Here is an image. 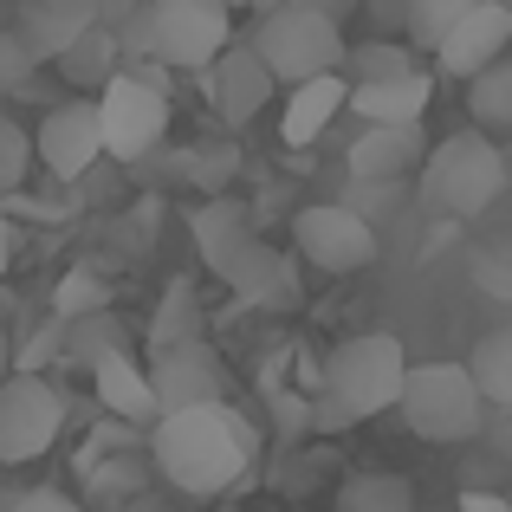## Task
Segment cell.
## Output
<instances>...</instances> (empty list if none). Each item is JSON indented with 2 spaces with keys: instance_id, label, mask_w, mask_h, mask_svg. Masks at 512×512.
Wrapping results in <instances>:
<instances>
[{
  "instance_id": "obj_15",
  "label": "cell",
  "mask_w": 512,
  "mask_h": 512,
  "mask_svg": "<svg viewBox=\"0 0 512 512\" xmlns=\"http://www.w3.org/2000/svg\"><path fill=\"white\" fill-rule=\"evenodd\" d=\"M188 234H195L201 260H208V273L221 279V286L240 273V260H247V253L260 247V234H253V214H247V201H234V195H214V201H201V208H195V221H188Z\"/></svg>"
},
{
  "instance_id": "obj_28",
  "label": "cell",
  "mask_w": 512,
  "mask_h": 512,
  "mask_svg": "<svg viewBox=\"0 0 512 512\" xmlns=\"http://www.w3.org/2000/svg\"><path fill=\"white\" fill-rule=\"evenodd\" d=\"M91 312H111V286H104L98 273H85V266H72V273L59 279V292H52V318L78 325V318H91Z\"/></svg>"
},
{
  "instance_id": "obj_29",
  "label": "cell",
  "mask_w": 512,
  "mask_h": 512,
  "mask_svg": "<svg viewBox=\"0 0 512 512\" xmlns=\"http://www.w3.org/2000/svg\"><path fill=\"white\" fill-rule=\"evenodd\" d=\"M188 338H201V331H195V286H188V279H175V286L163 292L156 325H150V344L169 350V344H188Z\"/></svg>"
},
{
  "instance_id": "obj_19",
  "label": "cell",
  "mask_w": 512,
  "mask_h": 512,
  "mask_svg": "<svg viewBox=\"0 0 512 512\" xmlns=\"http://www.w3.org/2000/svg\"><path fill=\"white\" fill-rule=\"evenodd\" d=\"M338 111H350V78L344 72L312 78V85H292L286 104H279V137H286L292 150H305V143H318L331 130Z\"/></svg>"
},
{
  "instance_id": "obj_16",
  "label": "cell",
  "mask_w": 512,
  "mask_h": 512,
  "mask_svg": "<svg viewBox=\"0 0 512 512\" xmlns=\"http://www.w3.org/2000/svg\"><path fill=\"white\" fill-rule=\"evenodd\" d=\"M415 163H428L422 130H402V124H363L357 143L344 150L350 182H370V188H396L402 175H415Z\"/></svg>"
},
{
  "instance_id": "obj_23",
  "label": "cell",
  "mask_w": 512,
  "mask_h": 512,
  "mask_svg": "<svg viewBox=\"0 0 512 512\" xmlns=\"http://www.w3.org/2000/svg\"><path fill=\"white\" fill-rule=\"evenodd\" d=\"M474 7H487V0H409V7H402L409 46H415V52H441V39H448Z\"/></svg>"
},
{
  "instance_id": "obj_37",
  "label": "cell",
  "mask_w": 512,
  "mask_h": 512,
  "mask_svg": "<svg viewBox=\"0 0 512 512\" xmlns=\"http://www.w3.org/2000/svg\"><path fill=\"white\" fill-rule=\"evenodd\" d=\"M454 512H512V500H506V493H461Z\"/></svg>"
},
{
  "instance_id": "obj_39",
  "label": "cell",
  "mask_w": 512,
  "mask_h": 512,
  "mask_svg": "<svg viewBox=\"0 0 512 512\" xmlns=\"http://www.w3.org/2000/svg\"><path fill=\"white\" fill-rule=\"evenodd\" d=\"M221 7H260L266 13V7H279V0H221Z\"/></svg>"
},
{
  "instance_id": "obj_22",
  "label": "cell",
  "mask_w": 512,
  "mask_h": 512,
  "mask_svg": "<svg viewBox=\"0 0 512 512\" xmlns=\"http://www.w3.org/2000/svg\"><path fill=\"white\" fill-rule=\"evenodd\" d=\"M331 512H415V487L402 474H376V467H363V474H350L338 487Z\"/></svg>"
},
{
  "instance_id": "obj_17",
  "label": "cell",
  "mask_w": 512,
  "mask_h": 512,
  "mask_svg": "<svg viewBox=\"0 0 512 512\" xmlns=\"http://www.w3.org/2000/svg\"><path fill=\"white\" fill-rule=\"evenodd\" d=\"M143 461H150V448H143V428L130 422H104L98 435L78 448V480L98 493H130L143 480Z\"/></svg>"
},
{
  "instance_id": "obj_4",
  "label": "cell",
  "mask_w": 512,
  "mask_h": 512,
  "mask_svg": "<svg viewBox=\"0 0 512 512\" xmlns=\"http://www.w3.org/2000/svg\"><path fill=\"white\" fill-rule=\"evenodd\" d=\"M512 182V163L506 150L487 137V130H454V137H441L435 150H428L422 163V208L441 214V221H474V214H487L493 201L506 195Z\"/></svg>"
},
{
  "instance_id": "obj_5",
  "label": "cell",
  "mask_w": 512,
  "mask_h": 512,
  "mask_svg": "<svg viewBox=\"0 0 512 512\" xmlns=\"http://www.w3.org/2000/svg\"><path fill=\"white\" fill-rule=\"evenodd\" d=\"M493 402L480 396L474 370L467 363H409V383H402V428L415 441H435V448H454V441H474L487 428Z\"/></svg>"
},
{
  "instance_id": "obj_6",
  "label": "cell",
  "mask_w": 512,
  "mask_h": 512,
  "mask_svg": "<svg viewBox=\"0 0 512 512\" xmlns=\"http://www.w3.org/2000/svg\"><path fill=\"white\" fill-rule=\"evenodd\" d=\"M253 46H260V59L273 65L279 85H312V78H331L350 65V46H344V26L325 20V13L312 7H292V0H279V7L260 13V33H253Z\"/></svg>"
},
{
  "instance_id": "obj_32",
  "label": "cell",
  "mask_w": 512,
  "mask_h": 512,
  "mask_svg": "<svg viewBox=\"0 0 512 512\" xmlns=\"http://www.w3.org/2000/svg\"><path fill=\"white\" fill-rule=\"evenodd\" d=\"M33 72H39V59H33V46L20 39V26H0V91H26Z\"/></svg>"
},
{
  "instance_id": "obj_1",
  "label": "cell",
  "mask_w": 512,
  "mask_h": 512,
  "mask_svg": "<svg viewBox=\"0 0 512 512\" xmlns=\"http://www.w3.org/2000/svg\"><path fill=\"white\" fill-rule=\"evenodd\" d=\"M150 461L175 493H188V500H221V493H234L240 474H247L253 435L227 402L175 409L150 428Z\"/></svg>"
},
{
  "instance_id": "obj_26",
  "label": "cell",
  "mask_w": 512,
  "mask_h": 512,
  "mask_svg": "<svg viewBox=\"0 0 512 512\" xmlns=\"http://www.w3.org/2000/svg\"><path fill=\"white\" fill-rule=\"evenodd\" d=\"M467 111L480 130H512V59H500L493 72H480L467 85Z\"/></svg>"
},
{
  "instance_id": "obj_24",
  "label": "cell",
  "mask_w": 512,
  "mask_h": 512,
  "mask_svg": "<svg viewBox=\"0 0 512 512\" xmlns=\"http://www.w3.org/2000/svg\"><path fill=\"white\" fill-rule=\"evenodd\" d=\"M467 370H474L480 396H487V402H500V409H512V325L487 331V338L467 350Z\"/></svg>"
},
{
  "instance_id": "obj_25",
  "label": "cell",
  "mask_w": 512,
  "mask_h": 512,
  "mask_svg": "<svg viewBox=\"0 0 512 512\" xmlns=\"http://www.w3.org/2000/svg\"><path fill=\"white\" fill-rule=\"evenodd\" d=\"M117 350H124V325H117V312H91V318H78V325H65V363L98 370V363L117 357Z\"/></svg>"
},
{
  "instance_id": "obj_38",
  "label": "cell",
  "mask_w": 512,
  "mask_h": 512,
  "mask_svg": "<svg viewBox=\"0 0 512 512\" xmlns=\"http://www.w3.org/2000/svg\"><path fill=\"white\" fill-rule=\"evenodd\" d=\"M20 370V350H13V338H7V325H0V383Z\"/></svg>"
},
{
  "instance_id": "obj_12",
  "label": "cell",
  "mask_w": 512,
  "mask_h": 512,
  "mask_svg": "<svg viewBox=\"0 0 512 512\" xmlns=\"http://www.w3.org/2000/svg\"><path fill=\"white\" fill-rule=\"evenodd\" d=\"M201 85L214 91V111H221L227 124H253V117L273 104L279 78H273V65L260 59V46H253V39H234V46H227L208 72H201Z\"/></svg>"
},
{
  "instance_id": "obj_18",
  "label": "cell",
  "mask_w": 512,
  "mask_h": 512,
  "mask_svg": "<svg viewBox=\"0 0 512 512\" xmlns=\"http://www.w3.org/2000/svg\"><path fill=\"white\" fill-rule=\"evenodd\" d=\"M91 389H98V409L111 415V422H130V428L163 422V402H156V389H150V370H143L130 350L104 357L98 370H91Z\"/></svg>"
},
{
  "instance_id": "obj_13",
  "label": "cell",
  "mask_w": 512,
  "mask_h": 512,
  "mask_svg": "<svg viewBox=\"0 0 512 512\" xmlns=\"http://www.w3.org/2000/svg\"><path fill=\"white\" fill-rule=\"evenodd\" d=\"M150 389H156V402H163V415L208 409V402H221V357L208 350V338L169 344V350L150 357Z\"/></svg>"
},
{
  "instance_id": "obj_2",
  "label": "cell",
  "mask_w": 512,
  "mask_h": 512,
  "mask_svg": "<svg viewBox=\"0 0 512 512\" xmlns=\"http://www.w3.org/2000/svg\"><path fill=\"white\" fill-rule=\"evenodd\" d=\"M402 383H409V350L389 331H363V338H344L318 370V402L312 422L325 435L338 428H357L370 415H389L402 402Z\"/></svg>"
},
{
  "instance_id": "obj_35",
  "label": "cell",
  "mask_w": 512,
  "mask_h": 512,
  "mask_svg": "<svg viewBox=\"0 0 512 512\" xmlns=\"http://www.w3.org/2000/svg\"><path fill=\"white\" fill-rule=\"evenodd\" d=\"M292 7H312V13H325V20H338V26H344L350 13L363 7V0H292Z\"/></svg>"
},
{
  "instance_id": "obj_9",
  "label": "cell",
  "mask_w": 512,
  "mask_h": 512,
  "mask_svg": "<svg viewBox=\"0 0 512 512\" xmlns=\"http://www.w3.org/2000/svg\"><path fill=\"white\" fill-rule=\"evenodd\" d=\"M292 247L318 273H363V266H376L383 240H376V221H363L350 201H312L292 214Z\"/></svg>"
},
{
  "instance_id": "obj_11",
  "label": "cell",
  "mask_w": 512,
  "mask_h": 512,
  "mask_svg": "<svg viewBox=\"0 0 512 512\" xmlns=\"http://www.w3.org/2000/svg\"><path fill=\"white\" fill-rule=\"evenodd\" d=\"M33 150L39 169L52 182H85L91 163L104 156V124H98V98H72V104H52L33 130Z\"/></svg>"
},
{
  "instance_id": "obj_40",
  "label": "cell",
  "mask_w": 512,
  "mask_h": 512,
  "mask_svg": "<svg viewBox=\"0 0 512 512\" xmlns=\"http://www.w3.org/2000/svg\"><path fill=\"white\" fill-rule=\"evenodd\" d=\"M500 7H512V0H500Z\"/></svg>"
},
{
  "instance_id": "obj_30",
  "label": "cell",
  "mask_w": 512,
  "mask_h": 512,
  "mask_svg": "<svg viewBox=\"0 0 512 512\" xmlns=\"http://www.w3.org/2000/svg\"><path fill=\"white\" fill-rule=\"evenodd\" d=\"M234 169H240V150H234V143H201V150H188V182L201 188V201L227 195Z\"/></svg>"
},
{
  "instance_id": "obj_34",
  "label": "cell",
  "mask_w": 512,
  "mask_h": 512,
  "mask_svg": "<svg viewBox=\"0 0 512 512\" xmlns=\"http://www.w3.org/2000/svg\"><path fill=\"white\" fill-rule=\"evenodd\" d=\"M7 512H85L72 500V493H59V487H26L20 500H7Z\"/></svg>"
},
{
  "instance_id": "obj_21",
  "label": "cell",
  "mask_w": 512,
  "mask_h": 512,
  "mask_svg": "<svg viewBox=\"0 0 512 512\" xmlns=\"http://www.w3.org/2000/svg\"><path fill=\"white\" fill-rule=\"evenodd\" d=\"M124 59L130 52H124V39H117V26H91V33L59 59V78L78 91V98H98V91L124 72Z\"/></svg>"
},
{
  "instance_id": "obj_41",
  "label": "cell",
  "mask_w": 512,
  "mask_h": 512,
  "mask_svg": "<svg viewBox=\"0 0 512 512\" xmlns=\"http://www.w3.org/2000/svg\"><path fill=\"white\" fill-rule=\"evenodd\" d=\"M506 500H512V493H506Z\"/></svg>"
},
{
  "instance_id": "obj_8",
  "label": "cell",
  "mask_w": 512,
  "mask_h": 512,
  "mask_svg": "<svg viewBox=\"0 0 512 512\" xmlns=\"http://www.w3.org/2000/svg\"><path fill=\"white\" fill-rule=\"evenodd\" d=\"M72 422V402L52 376L13 370L0 383V467H26L39 454H52V441Z\"/></svg>"
},
{
  "instance_id": "obj_3",
  "label": "cell",
  "mask_w": 512,
  "mask_h": 512,
  "mask_svg": "<svg viewBox=\"0 0 512 512\" xmlns=\"http://www.w3.org/2000/svg\"><path fill=\"white\" fill-rule=\"evenodd\" d=\"M117 39L130 59L156 65V72H208L234 46V7H221V0H137Z\"/></svg>"
},
{
  "instance_id": "obj_31",
  "label": "cell",
  "mask_w": 512,
  "mask_h": 512,
  "mask_svg": "<svg viewBox=\"0 0 512 512\" xmlns=\"http://www.w3.org/2000/svg\"><path fill=\"white\" fill-rule=\"evenodd\" d=\"M33 163H39L33 137H26L13 117H0V195H20L26 175H33Z\"/></svg>"
},
{
  "instance_id": "obj_7",
  "label": "cell",
  "mask_w": 512,
  "mask_h": 512,
  "mask_svg": "<svg viewBox=\"0 0 512 512\" xmlns=\"http://www.w3.org/2000/svg\"><path fill=\"white\" fill-rule=\"evenodd\" d=\"M98 124H104V156L117 163H143L156 143L169 137V85L156 65H137V72H117L111 85L98 91Z\"/></svg>"
},
{
  "instance_id": "obj_36",
  "label": "cell",
  "mask_w": 512,
  "mask_h": 512,
  "mask_svg": "<svg viewBox=\"0 0 512 512\" xmlns=\"http://www.w3.org/2000/svg\"><path fill=\"white\" fill-rule=\"evenodd\" d=\"M13 266V195H0V273Z\"/></svg>"
},
{
  "instance_id": "obj_14",
  "label": "cell",
  "mask_w": 512,
  "mask_h": 512,
  "mask_svg": "<svg viewBox=\"0 0 512 512\" xmlns=\"http://www.w3.org/2000/svg\"><path fill=\"white\" fill-rule=\"evenodd\" d=\"M506 46H512V7L487 0V7H474L448 39H441L435 65H441L448 78H461V85H474L480 72H493V65L506 59Z\"/></svg>"
},
{
  "instance_id": "obj_20",
  "label": "cell",
  "mask_w": 512,
  "mask_h": 512,
  "mask_svg": "<svg viewBox=\"0 0 512 512\" xmlns=\"http://www.w3.org/2000/svg\"><path fill=\"white\" fill-rule=\"evenodd\" d=\"M428 104H435V78L415 72V78H389V85H350V111L363 124H402V130H422Z\"/></svg>"
},
{
  "instance_id": "obj_33",
  "label": "cell",
  "mask_w": 512,
  "mask_h": 512,
  "mask_svg": "<svg viewBox=\"0 0 512 512\" xmlns=\"http://www.w3.org/2000/svg\"><path fill=\"white\" fill-rule=\"evenodd\" d=\"M474 286L487 292V299H512V240L474 253Z\"/></svg>"
},
{
  "instance_id": "obj_10",
  "label": "cell",
  "mask_w": 512,
  "mask_h": 512,
  "mask_svg": "<svg viewBox=\"0 0 512 512\" xmlns=\"http://www.w3.org/2000/svg\"><path fill=\"white\" fill-rule=\"evenodd\" d=\"M137 0H20V39L39 65H59L91 26H124Z\"/></svg>"
},
{
  "instance_id": "obj_27",
  "label": "cell",
  "mask_w": 512,
  "mask_h": 512,
  "mask_svg": "<svg viewBox=\"0 0 512 512\" xmlns=\"http://www.w3.org/2000/svg\"><path fill=\"white\" fill-rule=\"evenodd\" d=\"M415 46H396V39H376V46L350 52V85H389V78H415Z\"/></svg>"
}]
</instances>
